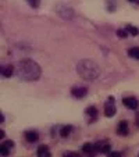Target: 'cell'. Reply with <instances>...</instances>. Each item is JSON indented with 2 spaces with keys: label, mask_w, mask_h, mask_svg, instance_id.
<instances>
[{
  "label": "cell",
  "mask_w": 139,
  "mask_h": 157,
  "mask_svg": "<svg viewBox=\"0 0 139 157\" xmlns=\"http://www.w3.org/2000/svg\"><path fill=\"white\" fill-rule=\"evenodd\" d=\"M10 151H11V149H9L7 146H4L3 143H2V146H0V154H2V156H9Z\"/></svg>",
  "instance_id": "e0dca14e"
},
{
  "label": "cell",
  "mask_w": 139,
  "mask_h": 157,
  "mask_svg": "<svg viewBox=\"0 0 139 157\" xmlns=\"http://www.w3.org/2000/svg\"><path fill=\"white\" fill-rule=\"evenodd\" d=\"M117 133H118L120 136H128V133H129V127H128L127 120H122V121L118 122V125H117Z\"/></svg>",
  "instance_id": "ba28073f"
},
{
  "label": "cell",
  "mask_w": 139,
  "mask_h": 157,
  "mask_svg": "<svg viewBox=\"0 0 139 157\" xmlns=\"http://www.w3.org/2000/svg\"><path fill=\"white\" fill-rule=\"evenodd\" d=\"M122 104H124L127 109H129V110H138L139 100L135 98V96H128V98L122 99Z\"/></svg>",
  "instance_id": "5b68a950"
},
{
  "label": "cell",
  "mask_w": 139,
  "mask_h": 157,
  "mask_svg": "<svg viewBox=\"0 0 139 157\" xmlns=\"http://www.w3.org/2000/svg\"><path fill=\"white\" fill-rule=\"evenodd\" d=\"M82 151L83 153H86V154H93V153H96L95 151V146H93V143H83L82 145Z\"/></svg>",
  "instance_id": "4fadbf2b"
},
{
  "label": "cell",
  "mask_w": 139,
  "mask_h": 157,
  "mask_svg": "<svg viewBox=\"0 0 139 157\" xmlns=\"http://www.w3.org/2000/svg\"><path fill=\"white\" fill-rule=\"evenodd\" d=\"M0 122H2V124H4V114L3 113H0Z\"/></svg>",
  "instance_id": "7402d4cb"
},
{
  "label": "cell",
  "mask_w": 139,
  "mask_h": 157,
  "mask_svg": "<svg viewBox=\"0 0 139 157\" xmlns=\"http://www.w3.org/2000/svg\"><path fill=\"white\" fill-rule=\"evenodd\" d=\"M107 2V10H109V13H114L115 11V2L114 0H106Z\"/></svg>",
  "instance_id": "2e32d148"
},
{
  "label": "cell",
  "mask_w": 139,
  "mask_h": 157,
  "mask_svg": "<svg viewBox=\"0 0 139 157\" xmlns=\"http://www.w3.org/2000/svg\"><path fill=\"white\" fill-rule=\"evenodd\" d=\"M127 53H128V56L132 57V59L139 60V48H131V49H128Z\"/></svg>",
  "instance_id": "9a60e30c"
},
{
  "label": "cell",
  "mask_w": 139,
  "mask_h": 157,
  "mask_svg": "<svg viewBox=\"0 0 139 157\" xmlns=\"http://www.w3.org/2000/svg\"><path fill=\"white\" fill-rule=\"evenodd\" d=\"M125 29H127V32L129 33L131 36H138L139 35V29L136 27H133V25H131V24H128L127 27H125Z\"/></svg>",
  "instance_id": "5bb4252c"
},
{
  "label": "cell",
  "mask_w": 139,
  "mask_h": 157,
  "mask_svg": "<svg viewBox=\"0 0 139 157\" xmlns=\"http://www.w3.org/2000/svg\"><path fill=\"white\" fill-rule=\"evenodd\" d=\"M115 113H117V107H115L114 96H109V99L104 101V116L111 118L115 116Z\"/></svg>",
  "instance_id": "3957f363"
},
{
  "label": "cell",
  "mask_w": 139,
  "mask_h": 157,
  "mask_svg": "<svg viewBox=\"0 0 139 157\" xmlns=\"http://www.w3.org/2000/svg\"><path fill=\"white\" fill-rule=\"evenodd\" d=\"M77 72L82 79L85 81H95L100 75V67L92 60H81L77 64Z\"/></svg>",
  "instance_id": "7a4b0ae2"
},
{
  "label": "cell",
  "mask_w": 139,
  "mask_h": 157,
  "mask_svg": "<svg viewBox=\"0 0 139 157\" xmlns=\"http://www.w3.org/2000/svg\"><path fill=\"white\" fill-rule=\"evenodd\" d=\"M136 124H138V127H139V113L136 114Z\"/></svg>",
  "instance_id": "d4e9b609"
},
{
  "label": "cell",
  "mask_w": 139,
  "mask_h": 157,
  "mask_svg": "<svg viewBox=\"0 0 139 157\" xmlns=\"http://www.w3.org/2000/svg\"><path fill=\"white\" fill-rule=\"evenodd\" d=\"M93 146H95V151H98V153L109 154L110 150H111V146H110L109 140H99V142L93 143Z\"/></svg>",
  "instance_id": "277c9868"
},
{
  "label": "cell",
  "mask_w": 139,
  "mask_h": 157,
  "mask_svg": "<svg viewBox=\"0 0 139 157\" xmlns=\"http://www.w3.org/2000/svg\"><path fill=\"white\" fill-rule=\"evenodd\" d=\"M129 3H133V4H139V0H128Z\"/></svg>",
  "instance_id": "cb8c5ba5"
},
{
  "label": "cell",
  "mask_w": 139,
  "mask_h": 157,
  "mask_svg": "<svg viewBox=\"0 0 139 157\" xmlns=\"http://www.w3.org/2000/svg\"><path fill=\"white\" fill-rule=\"evenodd\" d=\"M3 138H4V131L0 129V139H3Z\"/></svg>",
  "instance_id": "603a6c76"
},
{
  "label": "cell",
  "mask_w": 139,
  "mask_h": 157,
  "mask_svg": "<svg viewBox=\"0 0 139 157\" xmlns=\"http://www.w3.org/2000/svg\"><path fill=\"white\" fill-rule=\"evenodd\" d=\"M42 75L41 65L32 59H24L18 61L17 67H15V77L20 81L24 82H33L38 81Z\"/></svg>",
  "instance_id": "6da1fadb"
},
{
  "label": "cell",
  "mask_w": 139,
  "mask_h": 157,
  "mask_svg": "<svg viewBox=\"0 0 139 157\" xmlns=\"http://www.w3.org/2000/svg\"><path fill=\"white\" fill-rule=\"evenodd\" d=\"M27 2L32 9H38V7L41 6V0H27Z\"/></svg>",
  "instance_id": "d6986e66"
},
{
  "label": "cell",
  "mask_w": 139,
  "mask_h": 157,
  "mask_svg": "<svg viewBox=\"0 0 139 157\" xmlns=\"http://www.w3.org/2000/svg\"><path fill=\"white\" fill-rule=\"evenodd\" d=\"M110 156H121V153H120V151H110Z\"/></svg>",
  "instance_id": "44dd1931"
},
{
  "label": "cell",
  "mask_w": 139,
  "mask_h": 157,
  "mask_svg": "<svg viewBox=\"0 0 139 157\" xmlns=\"http://www.w3.org/2000/svg\"><path fill=\"white\" fill-rule=\"evenodd\" d=\"M3 145L7 146L9 149H13V147H14V140H10V139H9V140H4Z\"/></svg>",
  "instance_id": "ffe728a7"
},
{
  "label": "cell",
  "mask_w": 139,
  "mask_h": 157,
  "mask_svg": "<svg viewBox=\"0 0 139 157\" xmlns=\"http://www.w3.org/2000/svg\"><path fill=\"white\" fill-rule=\"evenodd\" d=\"M85 114L88 116V122L89 124H93V122L96 121V120L99 118V111H98V107L95 106H89L88 109L85 110Z\"/></svg>",
  "instance_id": "8992f818"
},
{
  "label": "cell",
  "mask_w": 139,
  "mask_h": 157,
  "mask_svg": "<svg viewBox=\"0 0 139 157\" xmlns=\"http://www.w3.org/2000/svg\"><path fill=\"white\" fill-rule=\"evenodd\" d=\"M0 71H2V75L4 78H10V77H13V74H15V67L13 64H4V65H2Z\"/></svg>",
  "instance_id": "9c48e42d"
},
{
  "label": "cell",
  "mask_w": 139,
  "mask_h": 157,
  "mask_svg": "<svg viewBox=\"0 0 139 157\" xmlns=\"http://www.w3.org/2000/svg\"><path fill=\"white\" fill-rule=\"evenodd\" d=\"M117 36H118V38H122V39H125V38H128V35H129V33L127 32V29H117Z\"/></svg>",
  "instance_id": "ac0fdd59"
},
{
  "label": "cell",
  "mask_w": 139,
  "mask_h": 157,
  "mask_svg": "<svg viewBox=\"0 0 139 157\" xmlns=\"http://www.w3.org/2000/svg\"><path fill=\"white\" fill-rule=\"evenodd\" d=\"M36 156L38 157H50V150L46 145H41L36 150Z\"/></svg>",
  "instance_id": "8fae6325"
},
{
  "label": "cell",
  "mask_w": 139,
  "mask_h": 157,
  "mask_svg": "<svg viewBox=\"0 0 139 157\" xmlns=\"http://www.w3.org/2000/svg\"><path fill=\"white\" fill-rule=\"evenodd\" d=\"M74 131L72 125H64V127H60V136L61 138H68L71 135V132Z\"/></svg>",
  "instance_id": "7c38bea8"
},
{
  "label": "cell",
  "mask_w": 139,
  "mask_h": 157,
  "mask_svg": "<svg viewBox=\"0 0 139 157\" xmlns=\"http://www.w3.org/2000/svg\"><path fill=\"white\" fill-rule=\"evenodd\" d=\"M24 136H25V139H27V142L35 143V142H38V139H39V133L33 129H28L24 132Z\"/></svg>",
  "instance_id": "30bf717a"
},
{
  "label": "cell",
  "mask_w": 139,
  "mask_h": 157,
  "mask_svg": "<svg viewBox=\"0 0 139 157\" xmlns=\"http://www.w3.org/2000/svg\"><path fill=\"white\" fill-rule=\"evenodd\" d=\"M71 95L77 99H82L88 95V89L85 86H72L71 88Z\"/></svg>",
  "instance_id": "52a82bcc"
}]
</instances>
